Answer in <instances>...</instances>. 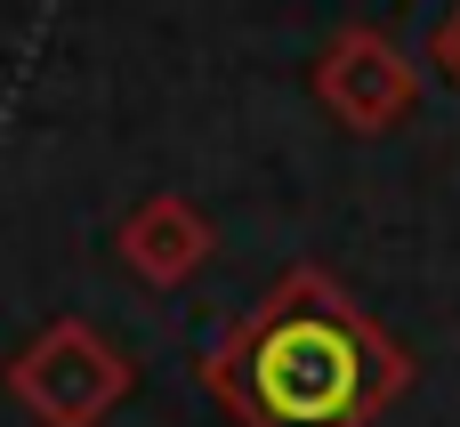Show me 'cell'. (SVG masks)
<instances>
[{"label":"cell","mask_w":460,"mask_h":427,"mask_svg":"<svg viewBox=\"0 0 460 427\" xmlns=\"http://www.w3.org/2000/svg\"><path fill=\"white\" fill-rule=\"evenodd\" d=\"M307 89H315V105H323L348 137H388V129H404L412 105H420V65H412L380 24H340V32L323 40Z\"/></svg>","instance_id":"3957f363"},{"label":"cell","mask_w":460,"mask_h":427,"mask_svg":"<svg viewBox=\"0 0 460 427\" xmlns=\"http://www.w3.org/2000/svg\"><path fill=\"white\" fill-rule=\"evenodd\" d=\"M0 379L32 427H105L137 388V355L89 315H57L8 355Z\"/></svg>","instance_id":"7a4b0ae2"},{"label":"cell","mask_w":460,"mask_h":427,"mask_svg":"<svg viewBox=\"0 0 460 427\" xmlns=\"http://www.w3.org/2000/svg\"><path fill=\"white\" fill-rule=\"evenodd\" d=\"M429 65H437V73H445V81L460 89V8L445 16V24H437V32H429Z\"/></svg>","instance_id":"5b68a950"},{"label":"cell","mask_w":460,"mask_h":427,"mask_svg":"<svg viewBox=\"0 0 460 427\" xmlns=\"http://www.w3.org/2000/svg\"><path fill=\"white\" fill-rule=\"evenodd\" d=\"M210 250H218V226H210L186 194H146V202H129L121 226H113V258H121L146 291L194 283V274L210 266Z\"/></svg>","instance_id":"277c9868"},{"label":"cell","mask_w":460,"mask_h":427,"mask_svg":"<svg viewBox=\"0 0 460 427\" xmlns=\"http://www.w3.org/2000/svg\"><path fill=\"white\" fill-rule=\"evenodd\" d=\"M234 427H380L412 396V355L388 339L332 266H283L194 363Z\"/></svg>","instance_id":"6da1fadb"}]
</instances>
